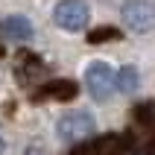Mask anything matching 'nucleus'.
Instances as JSON below:
<instances>
[{
    "label": "nucleus",
    "mask_w": 155,
    "mask_h": 155,
    "mask_svg": "<svg viewBox=\"0 0 155 155\" xmlns=\"http://www.w3.org/2000/svg\"><path fill=\"white\" fill-rule=\"evenodd\" d=\"M97 129V120L94 114L85 111V108H73V111H64L59 117V123H56V135H59V140H64V143H82V140H88L91 135H94Z\"/></svg>",
    "instance_id": "nucleus-1"
},
{
    "label": "nucleus",
    "mask_w": 155,
    "mask_h": 155,
    "mask_svg": "<svg viewBox=\"0 0 155 155\" xmlns=\"http://www.w3.org/2000/svg\"><path fill=\"white\" fill-rule=\"evenodd\" d=\"M68 155H132V135H103V138L94 140H82V143H73Z\"/></svg>",
    "instance_id": "nucleus-2"
},
{
    "label": "nucleus",
    "mask_w": 155,
    "mask_h": 155,
    "mask_svg": "<svg viewBox=\"0 0 155 155\" xmlns=\"http://www.w3.org/2000/svg\"><path fill=\"white\" fill-rule=\"evenodd\" d=\"M53 21L64 32H82L91 21V9L85 0H59L53 9Z\"/></svg>",
    "instance_id": "nucleus-3"
},
{
    "label": "nucleus",
    "mask_w": 155,
    "mask_h": 155,
    "mask_svg": "<svg viewBox=\"0 0 155 155\" xmlns=\"http://www.w3.org/2000/svg\"><path fill=\"white\" fill-rule=\"evenodd\" d=\"M120 18L132 32L147 35L155 29V3L152 0H126L120 6Z\"/></svg>",
    "instance_id": "nucleus-4"
},
{
    "label": "nucleus",
    "mask_w": 155,
    "mask_h": 155,
    "mask_svg": "<svg viewBox=\"0 0 155 155\" xmlns=\"http://www.w3.org/2000/svg\"><path fill=\"white\" fill-rule=\"evenodd\" d=\"M85 85H88V94L105 103L114 91V70L105 64V61H91L85 68Z\"/></svg>",
    "instance_id": "nucleus-5"
},
{
    "label": "nucleus",
    "mask_w": 155,
    "mask_h": 155,
    "mask_svg": "<svg viewBox=\"0 0 155 155\" xmlns=\"http://www.w3.org/2000/svg\"><path fill=\"white\" fill-rule=\"evenodd\" d=\"M79 94V85L73 79H47L38 91L32 94V103H68V100H76Z\"/></svg>",
    "instance_id": "nucleus-6"
},
{
    "label": "nucleus",
    "mask_w": 155,
    "mask_h": 155,
    "mask_svg": "<svg viewBox=\"0 0 155 155\" xmlns=\"http://www.w3.org/2000/svg\"><path fill=\"white\" fill-rule=\"evenodd\" d=\"M44 59L38 56V53L32 50H21L18 53V61H15V79L21 82V85H29V82H35V79L44 76Z\"/></svg>",
    "instance_id": "nucleus-7"
},
{
    "label": "nucleus",
    "mask_w": 155,
    "mask_h": 155,
    "mask_svg": "<svg viewBox=\"0 0 155 155\" xmlns=\"http://www.w3.org/2000/svg\"><path fill=\"white\" fill-rule=\"evenodd\" d=\"M0 35L3 38H9V41H18V44H26L35 38V26L29 18L24 15H9L0 21Z\"/></svg>",
    "instance_id": "nucleus-8"
},
{
    "label": "nucleus",
    "mask_w": 155,
    "mask_h": 155,
    "mask_svg": "<svg viewBox=\"0 0 155 155\" xmlns=\"http://www.w3.org/2000/svg\"><path fill=\"white\" fill-rule=\"evenodd\" d=\"M132 123H135L140 132L155 135V100H140V103L132 108Z\"/></svg>",
    "instance_id": "nucleus-9"
},
{
    "label": "nucleus",
    "mask_w": 155,
    "mask_h": 155,
    "mask_svg": "<svg viewBox=\"0 0 155 155\" xmlns=\"http://www.w3.org/2000/svg\"><path fill=\"white\" fill-rule=\"evenodd\" d=\"M140 85V73L135 64H123V68L114 70V88L120 91V94H135Z\"/></svg>",
    "instance_id": "nucleus-10"
},
{
    "label": "nucleus",
    "mask_w": 155,
    "mask_h": 155,
    "mask_svg": "<svg viewBox=\"0 0 155 155\" xmlns=\"http://www.w3.org/2000/svg\"><path fill=\"white\" fill-rule=\"evenodd\" d=\"M123 32L114 29V26H100V29H91L88 32V44H103V41H120Z\"/></svg>",
    "instance_id": "nucleus-11"
},
{
    "label": "nucleus",
    "mask_w": 155,
    "mask_h": 155,
    "mask_svg": "<svg viewBox=\"0 0 155 155\" xmlns=\"http://www.w3.org/2000/svg\"><path fill=\"white\" fill-rule=\"evenodd\" d=\"M24 155H44V149H41V147H26Z\"/></svg>",
    "instance_id": "nucleus-12"
},
{
    "label": "nucleus",
    "mask_w": 155,
    "mask_h": 155,
    "mask_svg": "<svg viewBox=\"0 0 155 155\" xmlns=\"http://www.w3.org/2000/svg\"><path fill=\"white\" fill-rule=\"evenodd\" d=\"M3 149H6V143H3V138H0V152H3Z\"/></svg>",
    "instance_id": "nucleus-13"
},
{
    "label": "nucleus",
    "mask_w": 155,
    "mask_h": 155,
    "mask_svg": "<svg viewBox=\"0 0 155 155\" xmlns=\"http://www.w3.org/2000/svg\"><path fill=\"white\" fill-rule=\"evenodd\" d=\"M0 59H3V44H0Z\"/></svg>",
    "instance_id": "nucleus-14"
}]
</instances>
